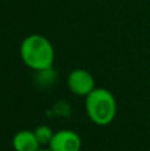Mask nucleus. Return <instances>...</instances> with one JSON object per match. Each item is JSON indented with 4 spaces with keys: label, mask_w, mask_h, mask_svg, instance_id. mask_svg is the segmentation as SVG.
<instances>
[{
    "label": "nucleus",
    "mask_w": 150,
    "mask_h": 151,
    "mask_svg": "<svg viewBox=\"0 0 150 151\" xmlns=\"http://www.w3.org/2000/svg\"><path fill=\"white\" fill-rule=\"evenodd\" d=\"M20 58L24 65L37 73L50 70L55 63V48L43 35H29L20 44Z\"/></svg>",
    "instance_id": "nucleus-1"
},
{
    "label": "nucleus",
    "mask_w": 150,
    "mask_h": 151,
    "mask_svg": "<svg viewBox=\"0 0 150 151\" xmlns=\"http://www.w3.org/2000/svg\"><path fill=\"white\" fill-rule=\"evenodd\" d=\"M85 111L94 125L108 126L117 115V99L109 89L96 86L85 97Z\"/></svg>",
    "instance_id": "nucleus-2"
},
{
    "label": "nucleus",
    "mask_w": 150,
    "mask_h": 151,
    "mask_svg": "<svg viewBox=\"0 0 150 151\" xmlns=\"http://www.w3.org/2000/svg\"><path fill=\"white\" fill-rule=\"evenodd\" d=\"M66 86L69 91L74 96L87 97L89 93H92L96 89V81L92 73L82 68H77L69 72L66 77Z\"/></svg>",
    "instance_id": "nucleus-3"
},
{
    "label": "nucleus",
    "mask_w": 150,
    "mask_h": 151,
    "mask_svg": "<svg viewBox=\"0 0 150 151\" xmlns=\"http://www.w3.org/2000/svg\"><path fill=\"white\" fill-rule=\"evenodd\" d=\"M47 147L52 151H80L82 142L76 131L71 129H61L55 131Z\"/></svg>",
    "instance_id": "nucleus-4"
},
{
    "label": "nucleus",
    "mask_w": 150,
    "mask_h": 151,
    "mask_svg": "<svg viewBox=\"0 0 150 151\" xmlns=\"http://www.w3.org/2000/svg\"><path fill=\"white\" fill-rule=\"evenodd\" d=\"M12 147L15 151H37L41 149V145L39 143L33 130H20L13 135Z\"/></svg>",
    "instance_id": "nucleus-5"
},
{
    "label": "nucleus",
    "mask_w": 150,
    "mask_h": 151,
    "mask_svg": "<svg viewBox=\"0 0 150 151\" xmlns=\"http://www.w3.org/2000/svg\"><path fill=\"white\" fill-rule=\"evenodd\" d=\"M33 131H35V135H36L37 141H39V143L41 145V146H48L50 139H52V137H53V134H55V131L52 130V127H49L48 125L37 126Z\"/></svg>",
    "instance_id": "nucleus-6"
},
{
    "label": "nucleus",
    "mask_w": 150,
    "mask_h": 151,
    "mask_svg": "<svg viewBox=\"0 0 150 151\" xmlns=\"http://www.w3.org/2000/svg\"><path fill=\"white\" fill-rule=\"evenodd\" d=\"M37 151H52V150H49L48 147H41L40 150H37Z\"/></svg>",
    "instance_id": "nucleus-7"
}]
</instances>
